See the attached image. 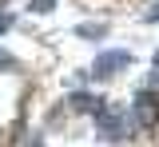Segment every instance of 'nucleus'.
Wrapping results in <instances>:
<instances>
[{
    "label": "nucleus",
    "instance_id": "nucleus-8",
    "mask_svg": "<svg viewBox=\"0 0 159 147\" xmlns=\"http://www.w3.org/2000/svg\"><path fill=\"white\" fill-rule=\"evenodd\" d=\"M8 24H12V20H8V16H0V32H4V28H8Z\"/></svg>",
    "mask_w": 159,
    "mask_h": 147
},
{
    "label": "nucleus",
    "instance_id": "nucleus-5",
    "mask_svg": "<svg viewBox=\"0 0 159 147\" xmlns=\"http://www.w3.org/2000/svg\"><path fill=\"white\" fill-rule=\"evenodd\" d=\"M103 32H107L103 24H84V28H80V36H88V40H99Z\"/></svg>",
    "mask_w": 159,
    "mask_h": 147
},
{
    "label": "nucleus",
    "instance_id": "nucleus-10",
    "mask_svg": "<svg viewBox=\"0 0 159 147\" xmlns=\"http://www.w3.org/2000/svg\"><path fill=\"white\" fill-rule=\"evenodd\" d=\"M155 64H159V52H155Z\"/></svg>",
    "mask_w": 159,
    "mask_h": 147
},
{
    "label": "nucleus",
    "instance_id": "nucleus-3",
    "mask_svg": "<svg viewBox=\"0 0 159 147\" xmlns=\"http://www.w3.org/2000/svg\"><path fill=\"white\" fill-rule=\"evenodd\" d=\"M96 127L103 139H119L123 131H127V115L119 111V107H99L96 111Z\"/></svg>",
    "mask_w": 159,
    "mask_h": 147
},
{
    "label": "nucleus",
    "instance_id": "nucleus-9",
    "mask_svg": "<svg viewBox=\"0 0 159 147\" xmlns=\"http://www.w3.org/2000/svg\"><path fill=\"white\" fill-rule=\"evenodd\" d=\"M32 147H44V143H32Z\"/></svg>",
    "mask_w": 159,
    "mask_h": 147
},
{
    "label": "nucleus",
    "instance_id": "nucleus-2",
    "mask_svg": "<svg viewBox=\"0 0 159 147\" xmlns=\"http://www.w3.org/2000/svg\"><path fill=\"white\" fill-rule=\"evenodd\" d=\"M131 123L135 127H155L159 123V96L155 91H139L131 104Z\"/></svg>",
    "mask_w": 159,
    "mask_h": 147
},
{
    "label": "nucleus",
    "instance_id": "nucleus-4",
    "mask_svg": "<svg viewBox=\"0 0 159 147\" xmlns=\"http://www.w3.org/2000/svg\"><path fill=\"white\" fill-rule=\"evenodd\" d=\"M72 107H76V111H99V100H92V96H88V91H76V96H72Z\"/></svg>",
    "mask_w": 159,
    "mask_h": 147
},
{
    "label": "nucleus",
    "instance_id": "nucleus-1",
    "mask_svg": "<svg viewBox=\"0 0 159 147\" xmlns=\"http://www.w3.org/2000/svg\"><path fill=\"white\" fill-rule=\"evenodd\" d=\"M131 52L127 48H111V52H103V56H96V68H92V76L96 80H116L119 72H127L131 68Z\"/></svg>",
    "mask_w": 159,
    "mask_h": 147
},
{
    "label": "nucleus",
    "instance_id": "nucleus-7",
    "mask_svg": "<svg viewBox=\"0 0 159 147\" xmlns=\"http://www.w3.org/2000/svg\"><path fill=\"white\" fill-rule=\"evenodd\" d=\"M147 20H159V4H155V8H151V12H147Z\"/></svg>",
    "mask_w": 159,
    "mask_h": 147
},
{
    "label": "nucleus",
    "instance_id": "nucleus-6",
    "mask_svg": "<svg viewBox=\"0 0 159 147\" xmlns=\"http://www.w3.org/2000/svg\"><path fill=\"white\" fill-rule=\"evenodd\" d=\"M56 8V0H32V12H40V16H48Z\"/></svg>",
    "mask_w": 159,
    "mask_h": 147
}]
</instances>
